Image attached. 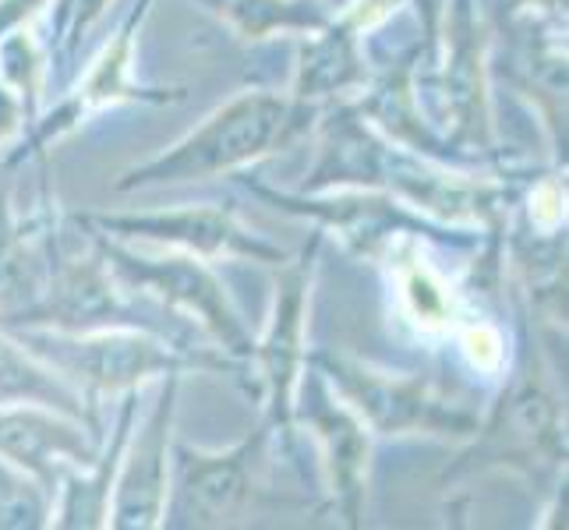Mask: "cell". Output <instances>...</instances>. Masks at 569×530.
<instances>
[{
    "instance_id": "ba28073f",
    "label": "cell",
    "mask_w": 569,
    "mask_h": 530,
    "mask_svg": "<svg viewBox=\"0 0 569 530\" xmlns=\"http://www.w3.org/2000/svg\"><path fill=\"white\" fill-rule=\"evenodd\" d=\"M322 233L308 241L301 259H287L277 269V293L262 337H254L251 364L259 368L262 389V421L283 439L293 436V397H298L301 376L308 368V304L311 280H316Z\"/></svg>"
},
{
    "instance_id": "277c9868",
    "label": "cell",
    "mask_w": 569,
    "mask_h": 530,
    "mask_svg": "<svg viewBox=\"0 0 569 530\" xmlns=\"http://www.w3.org/2000/svg\"><path fill=\"white\" fill-rule=\"evenodd\" d=\"M74 220L86 227L92 244L100 248L107 266L117 272V280L124 287L142 293L152 304L173 311V316L188 319L191 326L199 322V329L216 347L230 353L233 361L251 368L254 337L248 322L241 319L238 304L227 293V283L216 277L206 259H194V254L170 251V248L163 254L134 251L128 241H117L110 233L86 223L82 216H74Z\"/></svg>"
},
{
    "instance_id": "7c38bea8",
    "label": "cell",
    "mask_w": 569,
    "mask_h": 530,
    "mask_svg": "<svg viewBox=\"0 0 569 530\" xmlns=\"http://www.w3.org/2000/svg\"><path fill=\"white\" fill-rule=\"evenodd\" d=\"M156 403L142 428H131L128 446L117 467L107 527L117 530H152L163 527L170 496V457H173V410H178L181 376L156 382Z\"/></svg>"
},
{
    "instance_id": "4fadbf2b",
    "label": "cell",
    "mask_w": 569,
    "mask_h": 530,
    "mask_svg": "<svg viewBox=\"0 0 569 530\" xmlns=\"http://www.w3.org/2000/svg\"><path fill=\"white\" fill-rule=\"evenodd\" d=\"M248 188L254 194H262V199L277 202V209L316 216L322 223L319 233H337L350 251H358L361 259H371V262L389 254L403 238H439L436 223L415 216L410 206H403L397 194H389V191L358 188V191H340V194L329 191L326 199H308L305 191L280 194L254 181H248Z\"/></svg>"
},
{
    "instance_id": "8992f818",
    "label": "cell",
    "mask_w": 569,
    "mask_h": 530,
    "mask_svg": "<svg viewBox=\"0 0 569 530\" xmlns=\"http://www.w3.org/2000/svg\"><path fill=\"white\" fill-rule=\"evenodd\" d=\"M272 439H277L272 424L259 421L248 439L230 449H191L173 442L163 527L241 523L259 499V478Z\"/></svg>"
},
{
    "instance_id": "5b68a950",
    "label": "cell",
    "mask_w": 569,
    "mask_h": 530,
    "mask_svg": "<svg viewBox=\"0 0 569 530\" xmlns=\"http://www.w3.org/2000/svg\"><path fill=\"white\" fill-rule=\"evenodd\" d=\"M308 364L355 410L371 439H467L478 428V410L442 397L428 376H400L329 347L308 350Z\"/></svg>"
},
{
    "instance_id": "8fae6325",
    "label": "cell",
    "mask_w": 569,
    "mask_h": 530,
    "mask_svg": "<svg viewBox=\"0 0 569 530\" xmlns=\"http://www.w3.org/2000/svg\"><path fill=\"white\" fill-rule=\"evenodd\" d=\"M442 50L439 121H446V146H453V156L492 152L496 128L488 110V43L478 26L475 0L446 4Z\"/></svg>"
},
{
    "instance_id": "9a60e30c",
    "label": "cell",
    "mask_w": 569,
    "mask_h": 530,
    "mask_svg": "<svg viewBox=\"0 0 569 530\" xmlns=\"http://www.w3.org/2000/svg\"><path fill=\"white\" fill-rule=\"evenodd\" d=\"M368 82V57L365 36L332 14L319 32H308L305 47L298 53V74H293V96L305 103L322 107L326 100H337L343 92L365 89Z\"/></svg>"
},
{
    "instance_id": "ac0fdd59",
    "label": "cell",
    "mask_w": 569,
    "mask_h": 530,
    "mask_svg": "<svg viewBox=\"0 0 569 530\" xmlns=\"http://www.w3.org/2000/svg\"><path fill=\"white\" fill-rule=\"evenodd\" d=\"M53 520V492L0 457V530H39Z\"/></svg>"
},
{
    "instance_id": "6da1fadb",
    "label": "cell",
    "mask_w": 569,
    "mask_h": 530,
    "mask_svg": "<svg viewBox=\"0 0 569 530\" xmlns=\"http://www.w3.org/2000/svg\"><path fill=\"white\" fill-rule=\"evenodd\" d=\"M322 107L298 100L293 92L280 96L269 89H251L216 107L199 128H191L167 152L124 170L113 181V191L163 188L184 181L238 173L248 163H259L272 152L290 149L316 128Z\"/></svg>"
},
{
    "instance_id": "5bb4252c",
    "label": "cell",
    "mask_w": 569,
    "mask_h": 530,
    "mask_svg": "<svg viewBox=\"0 0 569 530\" xmlns=\"http://www.w3.org/2000/svg\"><path fill=\"white\" fill-rule=\"evenodd\" d=\"M103 449V436L74 418L47 407H0V457L39 478L57 496L64 470L92 467Z\"/></svg>"
},
{
    "instance_id": "d6986e66",
    "label": "cell",
    "mask_w": 569,
    "mask_h": 530,
    "mask_svg": "<svg viewBox=\"0 0 569 530\" xmlns=\"http://www.w3.org/2000/svg\"><path fill=\"white\" fill-rule=\"evenodd\" d=\"M110 0H53V36L61 39L64 50L71 53L78 47V39H82L96 18L103 14V8Z\"/></svg>"
},
{
    "instance_id": "2e32d148",
    "label": "cell",
    "mask_w": 569,
    "mask_h": 530,
    "mask_svg": "<svg viewBox=\"0 0 569 530\" xmlns=\"http://www.w3.org/2000/svg\"><path fill=\"white\" fill-rule=\"evenodd\" d=\"M47 407L57 414L89 424L96 436H103L100 407H92L82 392L71 389L53 368H47L22 340L0 326V407Z\"/></svg>"
},
{
    "instance_id": "7a4b0ae2",
    "label": "cell",
    "mask_w": 569,
    "mask_h": 530,
    "mask_svg": "<svg viewBox=\"0 0 569 530\" xmlns=\"http://www.w3.org/2000/svg\"><path fill=\"white\" fill-rule=\"evenodd\" d=\"M11 337L22 340L47 368H53L71 389H78L92 407H103L107 397L142 392L149 382L184 371H212V376H238L248 364L233 361L220 347L184 350L146 329H43V326H11Z\"/></svg>"
},
{
    "instance_id": "e0dca14e",
    "label": "cell",
    "mask_w": 569,
    "mask_h": 530,
    "mask_svg": "<svg viewBox=\"0 0 569 530\" xmlns=\"http://www.w3.org/2000/svg\"><path fill=\"white\" fill-rule=\"evenodd\" d=\"M220 22L248 43L283 32H319L332 11L322 0H202Z\"/></svg>"
},
{
    "instance_id": "9c48e42d",
    "label": "cell",
    "mask_w": 569,
    "mask_h": 530,
    "mask_svg": "<svg viewBox=\"0 0 569 530\" xmlns=\"http://www.w3.org/2000/svg\"><path fill=\"white\" fill-rule=\"evenodd\" d=\"M152 0H139L134 11L124 18V26L117 29V36L107 43V50L96 57V64L86 71L82 86H78L68 100L57 103L43 121H32L26 131L22 146L4 156L8 167H18L29 156H43V149L57 139L71 134L78 124H86L92 113H100L103 107L113 103H178L184 100L181 89H149L134 78V39L149 14Z\"/></svg>"
},
{
    "instance_id": "52a82bcc",
    "label": "cell",
    "mask_w": 569,
    "mask_h": 530,
    "mask_svg": "<svg viewBox=\"0 0 569 530\" xmlns=\"http://www.w3.org/2000/svg\"><path fill=\"white\" fill-rule=\"evenodd\" d=\"M82 220L117 241H139L152 248L184 251L194 259H248L262 266H280L290 254L262 233L244 227L230 202H188L152 212H82Z\"/></svg>"
},
{
    "instance_id": "3957f363",
    "label": "cell",
    "mask_w": 569,
    "mask_h": 530,
    "mask_svg": "<svg viewBox=\"0 0 569 530\" xmlns=\"http://www.w3.org/2000/svg\"><path fill=\"white\" fill-rule=\"evenodd\" d=\"M470 442L446 467L442 481H460L481 470H517L535 484H556L566 470V407L552 382L541 350L527 347L523 361L513 364L492 410L478 418Z\"/></svg>"
},
{
    "instance_id": "30bf717a",
    "label": "cell",
    "mask_w": 569,
    "mask_h": 530,
    "mask_svg": "<svg viewBox=\"0 0 569 530\" xmlns=\"http://www.w3.org/2000/svg\"><path fill=\"white\" fill-rule=\"evenodd\" d=\"M298 424H305L308 436L319 442L332 513L347 527H358L371 474V431L311 364L305 368L298 397H293V428Z\"/></svg>"
}]
</instances>
